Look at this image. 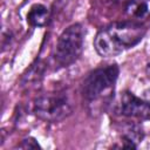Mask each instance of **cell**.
Returning <instances> with one entry per match:
<instances>
[{"label": "cell", "mask_w": 150, "mask_h": 150, "mask_svg": "<svg viewBox=\"0 0 150 150\" xmlns=\"http://www.w3.org/2000/svg\"><path fill=\"white\" fill-rule=\"evenodd\" d=\"M145 70H146V74L150 76V62L146 64V68H145Z\"/></svg>", "instance_id": "10"}, {"label": "cell", "mask_w": 150, "mask_h": 150, "mask_svg": "<svg viewBox=\"0 0 150 150\" xmlns=\"http://www.w3.org/2000/svg\"><path fill=\"white\" fill-rule=\"evenodd\" d=\"M124 12L132 19L145 20L150 16V0H128Z\"/></svg>", "instance_id": "6"}, {"label": "cell", "mask_w": 150, "mask_h": 150, "mask_svg": "<svg viewBox=\"0 0 150 150\" xmlns=\"http://www.w3.org/2000/svg\"><path fill=\"white\" fill-rule=\"evenodd\" d=\"M145 28L136 22H112L97 32L94 47L97 54L103 57L116 56L136 46L145 35Z\"/></svg>", "instance_id": "1"}, {"label": "cell", "mask_w": 150, "mask_h": 150, "mask_svg": "<svg viewBox=\"0 0 150 150\" xmlns=\"http://www.w3.org/2000/svg\"><path fill=\"white\" fill-rule=\"evenodd\" d=\"M84 30L81 23H73L67 27L56 42L53 57L61 67L73 64L81 55L83 49Z\"/></svg>", "instance_id": "3"}, {"label": "cell", "mask_w": 150, "mask_h": 150, "mask_svg": "<svg viewBox=\"0 0 150 150\" xmlns=\"http://www.w3.org/2000/svg\"><path fill=\"white\" fill-rule=\"evenodd\" d=\"M120 112L128 117L150 120V89L145 90L142 97L130 91H124L120 101Z\"/></svg>", "instance_id": "5"}, {"label": "cell", "mask_w": 150, "mask_h": 150, "mask_svg": "<svg viewBox=\"0 0 150 150\" xmlns=\"http://www.w3.org/2000/svg\"><path fill=\"white\" fill-rule=\"evenodd\" d=\"M118 73L120 69L117 64H109L93 70L82 84V95L86 102L95 107L109 103L114 94Z\"/></svg>", "instance_id": "2"}, {"label": "cell", "mask_w": 150, "mask_h": 150, "mask_svg": "<svg viewBox=\"0 0 150 150\" xmlns=\"http://www.w3.org/2000/svg\"><path fill=\"white\" fill-rule=\"evenodd\" d=\"M19 148H22V149H38V148H40V144L33 137H28V138H25L22 141V143L19 145Z\"/></svg>", "instance_id": "9"}, {"label": "cell", "mask_w": 150, "mask_h": 150, "mask_svg": "<svg viewBox=\"0 0 150 150\" xmlns=\"http://www.w3.org/2000/svg\"><path fill=\"white\" fill-rule=\"evenodd\" d=\"M143 130L138 124H128L124 128L123 135H122V146L123 148H137L138 142L143 139Z\"/></svg>", "instance_id": "7"}, {"label": "cell", "mask_w": 150, "mask_h": 150, "mask_svg": "<svg viewBox=\"0 0 150 150\" xmlns=\"http://www.w3.org/2000/svg\"><path fill=\"white\" fill-rule=\"evenodd\" d=\"M73 107L68 97L63 94H48L35 98L33 103L34 115L47 122H59L68 117Z\"/></svg>", "instance_id": "4"}, {"label": "cell", "mask_w": 150, "mask_h": 150, "mask_svg": "<svg viewBox=\"0 0 150 150\" xmlns=\"http://www.w3.org/2000/svg\"><path fill=\"white\" fill-rule=\"evenodd\" d=\"M27 20L32 26H35V27L46 26L49 20V11L46 6L41 4L34 5L28 12Z\"/></svg>", "instance_id": "8"}]
</instances>
